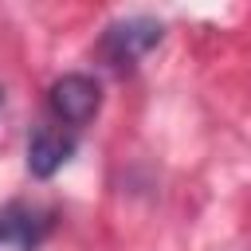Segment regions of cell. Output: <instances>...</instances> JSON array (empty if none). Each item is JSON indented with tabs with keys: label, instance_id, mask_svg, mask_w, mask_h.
Wrapping results in <instances>:
<instances>
[{
	"label": "cell",
	"instance_id": "obj_1",
	"mask_svg": "<svg viewBox=\"0 0 251 251\" xmlns=\"http://www.w3.org/2000/svg\"><path fill=\"white\" fill-rule=\"evenodd\" d=\"M165 39V24L153 20V16H126V20H114L98 43L102 59L110 67H133L141 55H149L157 43Z\"/></svg>",
	"mask_w": 251,
	"mask_h": 251
},
{
	"label": "cell",
	"instance_id": "obj_2",
	"mask_svg": "<svg viewBox=\"0 0 251 251\" xmlns=\"http://www.w3.org/2000/svg\"><path fill=\"white\" fill-rule=\"evenodd\" d=\"M98 106H102L98 82H94L90 75H78V71L55 78L51 90H47V114H51V122H59V126H67V129H75V133L94 122Z\"/></svg>",
	"mask_w": 251,
	"mask_h": 251
},
{
	"label": "cell",
	"instance_id": "obj_3",
	"mask_svg": "<svg viewBox=\"0 0 251 251\" xmlns=\"http://www.w3.org/2000/svg\"><path fill=\"white\" fill-rule=\"evenodd\" d=\"M75 145H78V133L75 129H67V126H59V122H39L35 129H31V137H27V169H31V176H55L67 161H71V153H75Z\"/></svg>",
	"mask_w": 251,
	"mask_h": 251
},
{
	"label": "cell",
	"instance_id": "obj_4",
	"mask_svg": "<svg viewBox=\"0 0 251 251\" xmlns=\"http://www.w3.org/2000/svg\"><path fill=\"white\" fill-rule=\"evenodd\" d=\"M51 235V212L39 204L12 200L0 208V247L8 251H35Z\"/></svg>",
	"mask_w": 251,
	"mask_h": 251
},
{
	"label": "cell",
	"instance_id": "obj_5",
	"mask_svg": "<svg viewBox=\"0 0 251 251\" xmlns=\"http://www.w3.org/2000/svg\"><path fill=\"white\" fill-rule=\"evenodd\" d=\"M0 106H4V86H0Z\"/></svg>",
	"mask_w": 251,
	"mask_h": 251
}]
</instances>
